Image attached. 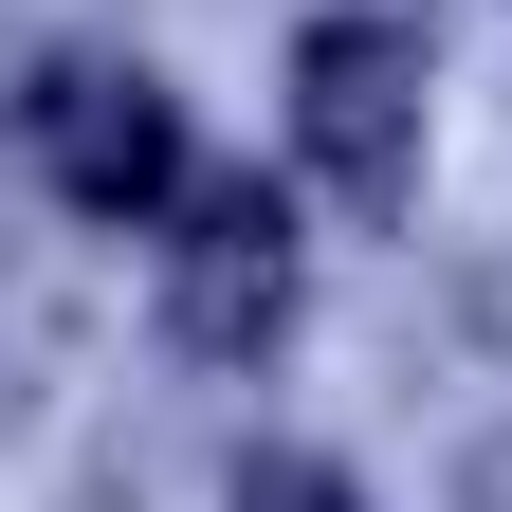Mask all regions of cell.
<instances>
[{
	"instance_id": "cell-1",
	"label": "cell",
	"mask_w": 512,
	"mask_h": 512,
	"mask_svg": "<svg viewBox=\"0 0 512 512\" xmlns=\"http://www.w3.org/2000/svg\"><path fill=\"white\" fill-rule=\"evenodd\" d=\"M293 147L330 202H403L421 183V37H384V19H311L293 37Z\"/></svg>"
},
{
	"instance_id": "cell-3",
	"label": "cell",
	"mask_w": 512,
	"mask_h": 512,
	"mask_svg": "<svg viewBox=\"0 0 512 512\" xmlns=\"http://www.w3.org/2000/svg\"><path fill=\"white\" fill-rule=\"evenodd\" d=\"M37 165H55V202H92V220H183V110H165V74H128V55L37 74Z\"/></svg>"
},
{
	"instance_id": "cell-2",
	"label": "cell",
	"mask_w": 512,
	"mask_h": 512,
	"mask_svg": "<svg viewBox=\"0 0 512 512\" xmlns=\"http://www.w3.org/2000/svg\"><path fill=\"white\" fill-rule=\"evenodd\" d=\"M165 330L202 366H275V330H293V220H275V183H183Z\"/></svg>"
},
{
	"instance_id": "cell-4",
	"label": "cell",
	"mask_w": 512,
	"mask_h": 512,
	"mask_svg": "<svg viewBox=\"0 0 512 512\" xmlns=\"http://www.w3.org/2000/svg\"><path fill=\"white\" fill-rule=\"evenodd\" d=\"M238 512H366L330 458H238Z\"/></svg>"
}]
</instances>
